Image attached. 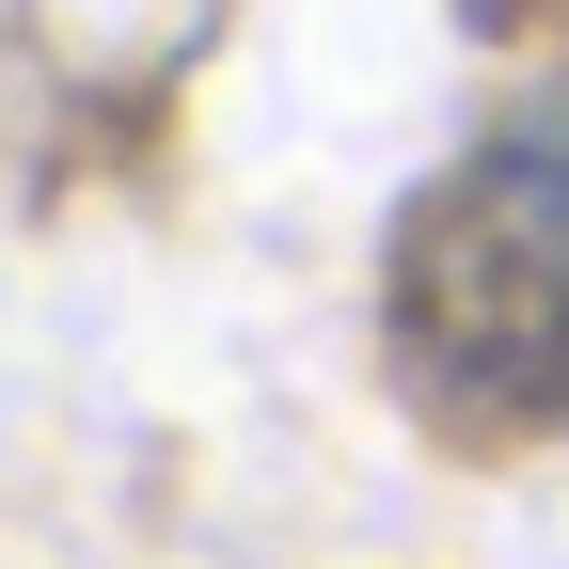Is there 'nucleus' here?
<instances>
[{
  "instance_id": "nucleus-1",
  "label": "nucleus",
  "mask_w": 569,
  "mask_h": 569,
  "mask_svg": "<svg viewBox=\"0 0 569 569\" xmlns=\"http://www.w3.org/2000/svg\"><path fill=\"white\" fill-rule=\"evenodd\" d=\"M380 317L396 380L459 443H569V142H475L411 190Z\"/></svg>"
}]
</instances>
